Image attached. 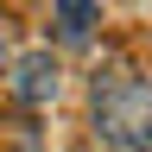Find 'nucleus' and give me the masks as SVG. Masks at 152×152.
Segmentation results:
<instances>
[{
  "mask_svg": "<svg viewBox=\"0 0 152 152\" xmlns=\"http://www.w3.org/2000/svg\"><path fill=\"white\" fill-rule=\"evenodd\" d=\"M95 133L114 146L152 140V83H140V76H114L108 89L95 83Z\"/></svg>",
  "mask_w": 152,
  "mask_h": 152,
  "instance_id": "obj_1",
  "label": "nucleus"
},
{
  "mask_svg": "<svg viewBox=\"0 0 152 152\" xmlns=\"http://www.w3.org/2000/svg\"><path fill=\"white\" fill-rule=\"evenodd\" d=\"M89 26H95V0H57V38L64 45H89Z\"/></svg>",
  "mask_w": 152,
  "mask_h": 152,
  "instance_id": "obj_3",
  "label": "nucleus"
},
{
  "mask_svg": "<svg viewBox=\"0 0 152 152\" xmlns=\"http://www.w3.org/2000/svg\"><path fill=\"white\" fill-rule=\"evenodd\" d=\"M0 57H7V26H0Z\"/></svg>",
  "mask_w": 152,
  "mask_h": 152,
  "instance_id": "obj_4",
  "label": "nucleus"
},
{
  "mask_svg": "<svg viewBox=\"0 0 152 152\" xmlns=\"http://www.w3.org/2000/svg\"><path fill=\"white\" fill-rule=\"evenodd\" d=\"M13 89H19V102H51V95H57V64H51V51H32V57H19V70H13Z\"/></svg>",
  "mask_w": 152,
  "mask_h": 152,
  "instance_id": "obj_2",
  "label": "nucleus"
}]
</instances>
